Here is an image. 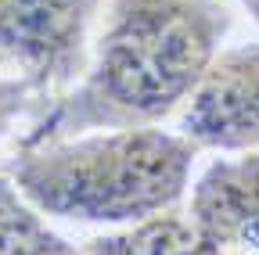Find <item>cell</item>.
I'll return each mask as SVG.
<instances>
[{"label": "cell", "instance_id": "1", "mask_svg": "<svg viewBox=\"0 0 259 255\" xmlns=\"http://www.w3.org/2000/svg\"><path fill=\"white\" fill-rule=\"evenodd\" d=\"M108 25L90 47L83 83L22 147L94 130L155 126L191 97L220 50L227 15L216 0H105Z\"/></svg>", "mask_w": 259, "mask_h": 255}, {"label": "cell", "instance_id": "2", "mask_svg": "<svg viewBox=\"0 0 259 255\" xmlns=\"http://www.w3.org/2000/svg\"><path fill=\"white\" fill-rule=\"evenodd\" d=\"M194 155L198 147L184 133L155 126L97 130L22 147L8 166V180L40 216L134 227L180 205Z\"/></svg>", "mask_w": 259, "mask_h": 255}, {"label": "cell", "instance_id": "3", "mask_svg": "<svg viewBox=\"0 0 259 255\" xmlns=\"http://www.w3.org/2000/svg\"><path fill=\"white\" fill-rule=\"evenodd\" d=\"M105 0H0V72L40 101L72 86L90 61V29Z\"/></svg>", "mask_w": 259, "mask_h": 255}, {"label": "cell", "instance_id": "4", "mask_svg": "<svg viewBox=\"0 0 259 255\" xmlns=\"http://www.w3.org/2000/svg\"><path fill=\"white\" fill-rule=\"evenodd\" d=\"M194 147L259 151V43L216 50L180 112Z\"/></svg>", "mask_w": 259, "mask_h": 255}, {"label": "cell", "instance_id": "5", "mask_svg": "<svg viewBox=\"0 0 259 255\" xmlns=\"http://www.w3.org/2000/svg\"><path fill=\"white\" fill-rule=\"evenodd\" d=\"M205 251H209V244L198 237L187 212H180L173 205L158 216L134 223L122 234L87 241V248L79 255H205Z\"/></svg>", "mask_w": 259, "mask_h": 255}, {"label": "cell", "instance_id": "6", "mask_svg": "<svg viewBox=\"0 0 259 255\" xmlns=\"http://www.w3.org/2000/svg\"><path fill=\"white\" fill-rule=\"evenodd\" d=\"M0 255H79V248L58 237L22 190L0 176Z\"/></svg>", "mask_w": 259, "mask_h": 255}, {"label": "cell", "instance_id": "7", "mask_svg": "<svg viewBox=\"0 0 259 255\" xmlns=\"http://www.w3.org/2000/svg\"><path fill=\"white\" fill-rule=\"evenodd\" d=\"M40 97L32 93L22 79H15V76H4L0 72V140H4L15 126H18V119L36 105Z\"/></svg>", "mask_w": 259, "mask_h": 255}, {"label": "cell", "instance_id": "8", "mask_svg": "<svg viewBox=\"0 0 259 255\" xmlns=\"http://www.w3.org/2000/svg\"><path fill=\"white\" fill-rule=\"evenodd\" d=\"M205 255H259V251H241V248H209Z\"/></svg>", "mask_w": 259, "mask_h": 255}, {"label": "cell", "instance_id": "9", "mask_svg": "<svg viewBox=\"0 0 259 255\" xmlns=\"http://www.w3.org/2000/svg\"><path fill=\"white\" fill-rule=\"evenodd\" d=\"M241 4H245V8H252V11H255V18H259V0H241Z\"/></svg>", "mask_w": 259, "mask_h": 255}]
</instances>
